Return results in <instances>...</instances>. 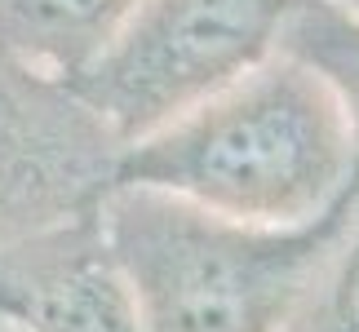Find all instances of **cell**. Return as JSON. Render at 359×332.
<instances>
[{"label":"cell","instance_id":"1","mask_svg":"<svg viewBox=\"0 0 359 332\" xmlns=\"http://www.w3.org/2000/svg\"><path fill=\"white\" fill-rule=\"evenodd\" d=\"M111 182L244 226L297 230L359 186V151L324 80L271 53L173 124L120 146Z\"/></svg>","mask_w":359,"mask_h":332},{"label":"cell","instance_id":"2","mask_svg":"<svg viewBox=\"0 0 359 332\" xmlns=\"http://www.w3.org/2000/svg\"><path fill=\"white\" fill-rule=\"evenodd\" d=\"M355 191L297 230L244 226L120 182L102 186L93 213L129 284L137 332H288L346 226Z\"/></svg>","mask_w":359,"mask_h":332},{"label":"cell","instance_id":"3","mask_svg":"<svg viewBox=\"0 0 359 332\" xmlns=\"http://www.w3.org/2000/svg\"><path fill=\"white\" fill-rule=\"evenodd\" d=\"M293 0H137L58 89L129 146L213 98L275 53Z\"/></svg>","mask_w":359,"mask_h":332},{"label":"cell","instance_id":"4","mask_svg":"<svg viewBox=\"0 0 359 332\" xmlns=\"http://www.w3.org/2000/svg\"><path fill=\"white\" fill-rule=\"evenodd\" d=\"M0 319L18 332H137L98 213H72L0 248Z\"/></svg>","mask_w":359,"mask_h":332},{"label":"cell","instance_id":"5","mask_svg":"<svg viewBox=\"0 0 359 332\" xmlns=\"http://www.w3.org/2000/svg\"><path fill=\"white\" fill-rule=\"evenodd\" d=\"M133 9L137 0H0V45L58 85Z\"/></svg>","mask_w":359,"mask_h":332},{"label":"cell","instance_id":"6","mask_svg":"<svg viewBox=\"0 0 359 332\" xmlns=\"http://www.w3.org/2000/svg\"><path fill=\"white\" fill-rule=\"evenodd\" d=\"M275 53H288L324 80L359 151V9H346L337 0H293Z\"/></svg>","mask_w":359,"mask_h":332},{"label":"cell","instance_id":"7","mask_svg":"<svg viewBox=\"0 0 359 332\" xmlns=\"http://www.w3.org/2000/svg\"><path fill=\"white\" fill-rule=\"evenodd\" d=\"M36 80L45 76L32 67L9 71V62H0V195H9L13 186H32L27 177L49 164V106L32 102Z\"/></svg>","mask_w":359,"mask_h":332},{"label":"cell","instance_id":"8","mask_svg":"<svg viewBox=\"0 0 359 332\" xmlns=\"http://www.w3.org/2000/svg\"><path fill=\"white\" fill-rule=\"evenodd\" d=\"M288 332H359V191Z\"/></svg>","mask_w":359,"mask_h":332},{"label":"cell","instance_id":"9","mask_svg":"<svg viewBox=\"0 0 359 332\" xmlns=\"http://www.w3.org/2000/svg\"><path fill=\"white\" fill-rule=\"evenodd\" d=\"M337 5H346V9H359V0H337Z\"/></svg>","mask_w":359,"mask_h":332},{"label":"cell","instance_id":"10","mask_svg":"<svg viewBox=\"0 0 359 332\" xmlns=\"http://www.w3.org/2000/svg\"><path fill=\"white\" fill-rule=\"evenodd\" d=\"M0 332H18V328H9V324H5V319H0Z\"/></svg>","mask_w":359,"mask_h":332}]
</instances>
